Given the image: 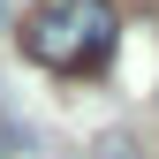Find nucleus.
<instances>
[{
    "label": "nucleus",
    "mask_w": 159,
    "mask_h": 159,
    "mask_svg": "<svg viewBox=\"0 0 159 159\" xmlns=\"http://www.w3.org/2000/svg\"><path fill=\"white\" fill-rule=\"evenodd\" d=\"M84 159H144V152H136V144H129V136H98V144H91Z\"/></svg>",
    "instance_id": "nucleus-2"
},
{
    "label": "nucleus",
    "mask_w": 159,
    "mask_h": 159,
    "mask_svg": "<svg viewBox=\"0 0 159 159\" xmlns=\"http://www.w3.org/2000/svg\"><path fill=\"white\" fill-rule=\"evenodd\" d=\"M114 38H121L114 0H38V8L23 15V53H30L38 68H53V76L106 68Z\"/></svg>",
    "instance_id": "nucleus-1"
}]
</instances>
